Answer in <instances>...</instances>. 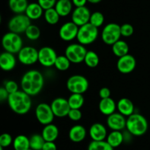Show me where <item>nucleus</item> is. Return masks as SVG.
<instances>
[{"label":"nucleus","instance_id":"46","mask_svg":"<svg viewBox=\"0 0 150 150\" xmlns=\"http://www.w3.org/2000/svg\"><path fill=\"white\" fill-rule=\"evenodd\" d=\"M87 1V0H72V3H73V5L76 7L86 6V4Z\"/></svg>","mask_w":150,"mask_h":150},{"label":"nucleus","instance_id":"43","mask_svg":"<svg viewBox=\"0 0 150 150\" xmlns=\"http://www.w3.org/2000/svg\"><path fill=\"white\" fill-rule=\"evenodd\" d=\"M111 91L107 87H103V88H100L99 91V96L100 99H106L111 97Z\"/></svg>","mask_w":150,"mask_h":150},{"label":"nucleus","instance_id":"32","mask_svg":"<svg viewBox=\"0 0 150 150\" xmlns=\"http://www.w3.org/2000/svg\"><path fill=\"white\" fill-rule=\"evenodd\" d=\"M83 62L88 67L95 68L99 65L100 57L95 51H92V50H89L86 52Z\"/></svg>","mask_w":150,"mask_h":150},{"label":"nucleus","instance_id":"31","mask_svg":"<svg viewBox=\"0 0 150 150\" xmlns=\"http://www.w3.org/2000/svg\"><path fill=\"white\" fill-rule=\"evenodd\" d=\"M44 19L45 21L51 25H55L59 21V19L61 16L59 15L57 11L54 7L51 9H48L44 11Z\"/></svg>","mask_w":150,"mask_h":150},{"label":"nucleus","instance_id":"7","mask_svg":"<svg viewBox=\"0 0 150 150\" xmlns=\"http://www.w3.org/2000/svg\"><path fill=\"white\" fill-rule=\"evenodd\" d=\"M120 25L117 23H108L103 28L101 32V39L104 44L112 46L114 43L120 40L121 38V29Z\"/></svg>","mask_w":150,"mask_h":150},{"label":"nucleus","instance_id":"11","mask_svg":"<svg viewBox=\"0 0 150 150\" xmlns=\"http://www.w3.org/2000/svg\"><path fill=\"white\" fill-rule=\"evenodd\" d=\"M18 60L25 66H32L38 62V50L30 46H25L18 53Z\"/></svg>","mask_w":150,"mask_h":150},{"label":"nucleus","instance_id":"20","mask_svg":"<svg viewBox=\"0 0 150 150\" xmlns=\"http://www.w3.org/2000/svg\"><path fill=\"white\" fill-rule=\"evenodd\" d=\"M100 112L104 116H108L115 113L117 109V103L111 97L106 99H101L98 104Z\"/></svg>","mask_w":150,"mask_h":150},{"label":"nucleus","instance_id":"29","mask_svg":"<svg viewBox=\"0 0 150 150\" xmlns=\"http://www.w3.org/2000/svg\"><path fill=\"white\" fill-rule=\"evenodd\" d=\"M13 146L15 150H27L30 148L29 138L24 135H18L14 138Z\"/></svg>","mask_w":150,"mask_h":150},{"label":"nucleus","instance_id":"50","mask_svg":"<svg viewBox=\"0 0 150 150\" xmlns=\"http://www.w3.org/2000/svg\"><path fill=\"white\" fill-rule=\"evenodd\" d=\"M69 1H72V0H69Z\"/></svg>","mask_w":150,"mask_h":150},{"label":"nucleus","instance_id":"33","mask_svg":"<svg viewBox=\"0 0 150 150\" xmlns=\"http://www.w3.org/2000/svg\"><path fill=\"white\" fill-rule=\"evenodd\" d=\"M45 141L40 134H34L29 138L30 148L33 150H42Z\"/></svg>","mask_w":150,"mask_h":150},{"label":"nucleus","instance_id":"3","mask_svg":"<svg viewBox=\"0 0 150 150\" xmlns=\"http://www.w3.org/2000/svg\"><path fill=\"white\" fill-rule=\"evenodd\" d=\"M148 121L140 113H134L128 116L126 122V129L133 136L144 135L148 129Z\"/></svg>","mask_w":150,"mask_h":150},{"label":"nucleus","instance_id":"41","mask_svg":"<svg viewBox=\"0 0 150 150\" xmlns=\"http://www.w3.org/2000/svg\"><path fill=\"white\" fill-rule=\"evenodd\" d=\"M67 117L73 121H79L82 118V112L81 109H70Z\"/></svg>","mask_w":150,"mask_h":150},{"label":"nucleus","instance_id":"6","mask_svg":"<svg viewBox=\"0 0 150 150\" xmlns=\"http://www.w3.org/2000/svg\"><path fill=\"white\" fill-rule=\"evenodd\" d=\"M89 81L81 74H74L68 78L66 83L67 90L71 94H83L89 89Z\"/></svg>","mask_w":150,"mask_h":150},{"label":"nucleus","instance_id":"39","mask_svg":"<svg viewBox=\"0 0 150 150\" xmlns=\"http://www.w3.org/2000/svg\"><path fill=\"white\" fill-rule=\"evenodd\" d=\"M120 29H121L122 36L125 37V38L130 37L134 33V28H133V26L130 24L128 23H126L121 25Z\"/></svg>","mask_w":150,"mask_h":150},{"label":"nucleus","instance_id":"47","mask_svg":"<svg viewBox=\"0 0 150 150\" xmlns=\"http://www.w3.org/2000/svg\"><path fill=\"white\" fill-rule=\"evenodd\" d=\"M88 2L91 3V4H98L102 0H87Z\"/></svg>","mask_w":150,"mask_h":150},{"label":"nucleus","instance_id":"30","mask_svg":"<svg viewBox=\"0 0 150 150\" xmlns=\"http://www.w3.org/2000/svg\"><path fill=\"white\" fill-rule=\"evenodd\" d=\"M67 101L71 109H81L84 104V97L83 94H71Z\"/></svg>","mask_w":150,"mask_h":150},{"label":"nucleus","instance_id":"28","mask_svg":"<svg viewBox=\"0 0 150 150\" xmlns=\"http://www.w3.org/2000/svg\"><path fill=\"white\" fill-rule=\"evenodd\" d=\"M27 0H9L8 5L10 10L16 14L24 13L27 7Z\"/></svg>","mask_w":150,"mask_h":150},{"label":"nucleus","instance_id":"17","mask_svg":"<svg viewBox=\"0 0 150 150\" xmlns=\"http://www.w3.org/2000/svg\"><path fill=\"white\" fill-rule=\"evenodd\" d=\"M127 119L120 113H114L113 114L107 116V126L111 130L122 131L126 129Z\"/></svg>","mask_w":150,"mask_h":150},{"label":"nucleus","instance_id":"2","mask_svg":"<svg viewBox=\"0 0 150 150\" xmlns=\"http://www.w3.org/2000/svg\"><path fill=\"white\" fill-rule=\"evenodd\" d=\"M7 101L12 111L18 115L26 114L32 104L31 96L22 90L10 94Z\"/></svg>","mask_w":150,"mask_h":150},{"label":"nucleus","instance_id":"27","mask_svg":"<svg viewBox=\"0 0 150 150\" xmlns=\"http://www.w3.org/2000/svg\"><path fill=\"white\" fill-rule=\"evenodd\" d=\"M111 48L114 54L117 57H121L129 54V50H130L127 43L123 40H119L118 41L114 43L111 46Z\"/></svg>","mask_w":150,"mask_h":150},{"label":"nucleus","instance_id":"18","mask_svg":"<svg viewBox=\"0 0 150 150\" xmlns=\"http://www.w3.org/2000/svg\"><path fill=\"white\" fill-rule=\"evenodd\" d=\"M89 134L92 141H105L108 135L107 129L103 124L94 123L89 129Z\"/></svg>","mask_w":150,"mask_h":150},{"label":"nucleus","instance_id":"25","mask_svg":"<svg viewBox=\"0 0 150 150\" xmlns=\"http://www.w3.org/2000/svg\"><path fill=\"white\" fill-rule=\"evenodd\" d=\"M73 5L69 0H57L54 8L61 17H66L73 12Z\"/></svg>","mask_w":150,"mask_h":150},{"label":"nucleus","instance_id":"23","mask_svg":"<svg viewBox=\"0 0 150 150\" xmlns=\"http://www.w3.org/2000/svg\"><path fill=\"white\" fill-rule=\"evenodd\" d=\"M45 10L42 8L38 2H32L28 4L25 14L28 18L32 20H38L42 17Z\"/></svg>","mask_w":150,"mask_h":150},{"label":"nucleus","instance_id":"1","mask_svg":"<svg viewBox=\"0 0 150 150\" xmlns=\"http://www.w3.org/2000/svg\"><path fill=\"white\" fill-rule=\"evenodd\" d=\"M44 77L40 71L35 69L26 71L21 79V87L31 96H34L41 92L44 86Z\"/></svg>","mask_w":150,"mask_h":150},{"label":"nucleus","instance_id":"16","mask_svg":"<svg viewBox=\"0 0 150 150\" xmlns=\"http://www.w3.org/2000/svg\"><path fill=\"white\" fill-rule=\"evenodd\" d=\"M117 67L120 73L124 74L131 73L136 67V58L134 56L130 54L119 57L117 63Z\"/></svg>","mask_w":150,"mask_h":150},{"label":"nucleus","instance_id":"15","mask_svg":"<svg viewBox=\"0 0 150 150\" xmlns=\"http://www.w3.org/2000/svg\"><path fill=\"white\" fill-rule=\"evenodd\" d=\"M91 14L89 9L86 6L76 7L71 13V21L78 26H81L89 23Z\"/></svg>","mask_w":150,"mask_h":150},{"label":"nucleus","instance_id":"9","mask_svg":"<svg viewBox=\"0 0 150 150\" xmlns=\"http://www.w3.org/2000/svg\"><path fill=\"white\" fill-rule=\"evenodd\" d=\"M31 24V20L25 13L16 14L10 19L8 22V29L10 32L21 34L25 32Z\"/></svg>","mask_w":150,"mask_h":150},{"label":"nucleus","instance_id":"12","mask_svg":"<svg viewBox=\"0 0 150 150\" xmlns=\"http://www.w3.org/2000/svg\"><path fill=\"white\" fill-rule=\"evenodd\" d=\"M57 57L55 50L50 46H43L38 50V62L44 67L54 66Z\"/></svg>","mask_w":150,"mask_h":150},{"label":"nucleus","instance_id":"45","mask_svg":"<svg viewBox=\"0 0 150 150\" xmlns=\"http://www.w3.org/2000/svg\"><path fill=\"white\" fill-rule=\"evenodd\" d=\"M9 96H10V94L7 92V90L4 88V87H1V88H0V101L1 102L4 101H7Z\"/></svg>","mask_w":150,"mask_h":150},{"label":"nucleus","instance_id":"8","mask_svg":"<svg viewBox=\"0 0 150 150\" xmlns=\"http://www.w3.org/2000/svg\"><path fill=\"white\" fill-rule=\"evenodd\" d=\"M88 50L85 46L79 44H70L65 49L64 55L70 60L72 63H79L83 62Z\"/></svg>","mask_w":150,"mask_h":150},{"label":"nucleus","instance_id":"14","mask_svg":"<svg viewBox=\"0 0 150 150\" xmlns=\"http://www.w3.org/2000/svg\"><path fill=\"white\" fill-rule=\"evenodd\" d=\"M51 107L55 117L64 118L67 116L70 110L67 99L63 97H57L54 99L51 103Z\"/></svg>","mask_w":150,"mask_h":150},{"label":"nucleus","instance_id":"13","mask_svg":"<svg viewBox=\"0 0 150 150\" xmlns=\"http://www.w3.org/2000/svg\"><path fill=\"white\" fill-rule=\"evenodd\" d=\"M79 26L73 21H67L63 24L59 30V35L62 41L70 42L77 38Z\"/></svg>","mask_w":150,"mask_h":150},{"label":"nucleus","instance_id":"38","mask_svg":"<svg viewBox=\"0 0 150 150\" xmlns=\"http://www.w3.org/2000/svg\"><path fill=\"white\" fill-rule=\"evenodd\" d=\"M13 140L12 135L9 133H3L0 136V146L3 148H7L13 144Z\"/></svg>","mask_w":150,"mask_h":150},{"label":"nucleus","instance_id":"19","mask_svg":"<svg viewBox=\"0 0 150 150\" xmlns=\"http://www.w3.org/2000/svg\"><path fill=\"white\" fill-rule=\"evenodd\" d=\"M16 66V58L14 54L4 51L0 55V67L4 71L13 70Z\"/></svg>","mask_w":150,"mask_h":150},{"label":"nucleus","instance_id":"24","mask_svg":"<svg viewBox=\"0 0 150 150\" xmlns=\"http://www.w3.org/2000/svg\"><path fill=\"white\" fill-rule=\"evenodd\" d=\"M41 135L43 137L45 141L54 142L58 138L59 135V130L57 125L51 123L44 126Z\"/></svg>","mask_w":150,"mask_h":150},{"label":"nucleus","instance_id":"49","mask_svg":"<svg viewBox=\"0 0 150 150\" xmlns=\"http://www.w3.org/2000/svg\"><path fill=\"white\" fill-rule=\"evenodd\" d=\"M27 150H33V149H31V148H29V149H28Z\"/></svg>","mask_w":150,"mask_h":150},{"label":"nucleus","instance_id":"5","mask_svg":"<svg viewBox=\"0 0 150 150\" xmlns=\"http://www.w3.org/2000/svg\"><path fill=\"white\" fill-rule=\"evenodd\" d=\"M99 35L98 28L93 26L90 23H87L81 26H79L77 39L79 44L87 46L95 42Z\"/></svg>","mask_w":150,"mask_h":150},{"label":"nucleus","instance_id":"36","mask_svg":"<svg viewBox=\"0 0 150 150\" xmlns=\"http://www.w3.org/2000/svg\"><path fill=\"white\" fill-rule=\"evenodd\" d=\"M87 150H114L106 141H92L88 146Z\"/></svg>","mask_w":150,"mask_h":150},{"label":"nucleus","instance_id":"21","mask_svg":"<svg viewBox=\"0 0 150 150\" xmlns=\"http://www.w3.org/2000/svg\"><path fill=\"white\" fill-rule=\"evenodd\" d=\"M69 138L74 143H80L85 139L86 136V129L81 124H76L69 130Z\"/></svg>","mask_w":150,"mask_h":150},{"label":"nucleus","instance_id":"26","mask_svg":"<svg viewBox=\"0 0 150 150\" xmlns=\"http://www.w3.org/2000/svg\"><path fill=\"white\" fill-rule=\"evenodd\" d=\"M105 141L114 149L117 148L124 142V134L122 132V131L111 130V132H109L107 135Z\"/></svg>","mask_w":150,"mask_h":150},{"label":"nucleus","instance_id":"37","mask_svg":"<svg viewBox=\"0 0 150 150\" xmlns=\"http://www.w3.org/2000/svg\"><path fill=\"white\" fill-rule=\"evenodd\" d=\"M105 21V17L101 12L95 11L91 14L89 23L97 28H100L103 26Z\"/></svg>","mask_w":150,"mask_h":150},{"label":"nucleus","instance_id":"34","mask_svg":"<svg viewBox=\"0 0 150 150\" xmlns=\"http://www.w3.org/2000/svg\"><path fill=\"white\" fill-rule=\"evenodd\" d=\"M71 63L70 60L65 55H58L54 66L57 70L61 71H65L70 69Z\"/></svg>","mask_w":150,"mask_h":150},{"label":"nucleus","instance_id":"42","mask_svg":"<svg viewBox=\"0 0 150 150\" xmlns=\"http://www.w3.org/2000/svg\"><path fill=\"white\" fill-rule=\"evenodd\" d=\"M57 0H38V2L44 10L53 8L55 7Z\"/></svg>","mask_w":150,"mask_h":150},{"label":"nucleus","instance_id":"35","mask_svg":"<svg viewBox=\"0 0 150 150\" xmlns=\"http://www.w3.org/2000/svg\"><path fill=\"white\" fill-rule=\"evenodd\" d=\"M25 35L30 41H37L41 35V31L37 25L30 24L25 31Z\"/></svg>","mask_w":150,"mask_h":150},{"label":"nucleus","instance_id":"48","mask_svg":"<svg viewBox=\"0 0 150 150\" xmlns=\"http://www.w3.org/2000/svg\"><path fill=\"white\" fill-rule=\"evenodd\" d=\"M0 150H4V148H3V147H1V146H0Z\"/></svg>","mask_w":150,"mask_h":150},{"label":"nucleus","instance_id":"4","mask_svg":"<svg viewBox=\"0 0 150 150\" xmlns=\"http://www.w3.org/2000/svg\"><path fill=\"white\" fill-rule=\"evenodd\" d=\"M1 45L4 51L15 54H18L23 48V42L19 34L8 32L3 35Z\"/></svg>","mask_w":150,"mask_h":150},{"label":"nucleus","instance_id":"22","mask_svg":"<svg viewBox=\"0 0 150 150\" xmlns=\"http://www.w3.org/2000/svg\"><path fill=\"white\" fill-rule=\"evenodd\" d=\"M117 110L125 117L131 116L134 113L135 106L133 101L127 98H122L117 103Z\"/></svg>","mask_w":150,"mask_h":150},{"label":"nucleus","instance_id":"10","mask_svg":"<svg viewBox=\"0 0 150 150\" xmlns=\"http://www.w3.org/2000/svg\"><path fill=\"white\" fill-rule=\"evenodd\" d=\"M35 116L38 122L44 126L52 123L55 117L51 104L45 102L40 103L37 105L35 108Z\"/></svg>","mask_w":150,"mask_h":150},{"label":"nucleus","instance_id":"44","mask_svg":"<svg viewBox=\"0 0 150 150\" xmlns=\"http://www.w3.org/2000/svg\"><path fill=\"white\" fill-rule=\"evenodd\" d=\"M42 150H57V146L53 141H45Z\"/></svg>","mask_w":150,"mask_h":150},{"label":"nucleus","instance_id":"40","mask_svg":"<svg viewBox=\"0 0 150 150\" xmlns=\"http://www.w3.org/2000/svg\"><path fill=\"white\" fill-rule=\"evenodd\" d=\"M4 87L10 94L19 91L18 84L14 80H7L4 82Z\"/></svg>","mask_w":150,"mask_h":150}]
</instances>
